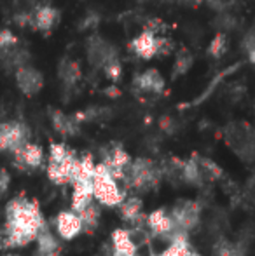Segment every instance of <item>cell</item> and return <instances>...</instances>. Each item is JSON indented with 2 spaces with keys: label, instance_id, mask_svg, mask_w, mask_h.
Masks as SVG:
<instances>
[{
  "label": "cell",
  "instance_id": "40",
  "mask_svg": "<svg viewBox=\"0 0 255 256\" xmlns=\"http://www.w3.org/2000/svg\"><path fill=\"white\" fill-rule=\"evenodd\" d=\"M35 256H62V254H60V251H58V253H37Z\"/></svg>",
  "mask_w": 255,
  "mask_h": 256
},
{
  "label": "cell",
  "instance_id": "43",
  "mask_svg": "<svg viewBox=\"0 0 255 256\" xmlns=\"http://www.w3.org/2000/svg\"><path fill=\"white\" fill-rule=\"evenodd\" d=\"M133 256H140V254H133Z\"/></svg>",
  "mask_w": 255,
  "mask_h": 256
},
{
  "label": "cell",
  "instance_id": "25",
  "mask_svg": "<svg viewBox=\"0 0 255 256\" xmlns=\"http://www.w3.org/2000/svg\"><path fill=\"white\" fill-rule=\"evenodd\" d=\"M196 158H197V164H199L201 174H203L204 182H217V180H220L222 176H224L222 168L217 164V162L211 160V158L199 157V155H196Z\"/></svg>",
  "mask_w": 255,
  "mask_h": 256
},
{
  "label": "cell",
  "instance_id": "33",
  "mask_svg": "<svg viewBox=\"0 0 255 256\" xmlns=\"http://www.w3.org/2000/svg\"><path fill=\"white\" fill-rule=\"evenodd\" d=\"M243 49L248 56L250 63L255 64V30H250L243 38Z\"/></svg>",
  "mask_w": 255,
  "mask_h": 256
},
{
  "label": "cell",
  "instance_id": "1",
  "mask_svg": "<svg viewBox=\"0 0 255 256\" xmlns=\"http://www.w3.org/2000/svg\"><path fill=\"white\" fill-rule=\"evenodd\" d=\"M46 225L44 214L35 200L18 196L6 206L4 248H23L37 239Z\"/></svg>",
  "mask_w": 255,
  "mask_h": 256
},
{
  "label": "cell",
  "instance_id": "42",
  "mask_svg": "<svg viewBox=\"0 0 255 256\" xmlns=\"http://www.w3.org/2000/svg\"><path fill=\"white\" fill-rule=\"evenodd\" d=\"M182 2H201V0H182Z\"/></svg>",
  "mask_w": 255,
  "mask_h": 256
},
{
  "label": "cell",
  "instance_id": "12",
  "mask_svg": "<svg viewBox=\"0 0 255 256\" xmlns=\"http://www.w3.org/2000/svg\"><path fill=\"white\" fill-rule=\"evenodd\" d=\"M56 232L65 240H72L82 232V222L75 211H62L55 218Z\"/></svg>",
  "mask_w": 255,
  "mask_h": 256
},
{
  "label": "cell",
  "instance_id": "36",
  "mask_svg": "<svg viewBox=\"0 0 255 256\" xmlns=\"http://www.w3.org/2000/svg\"><path fill=\"white\" fill-rule=\"evenodd\" d=\"M9 182H11L9 172H7L6 169L0 168V196H2V194H6L7 186H9Z\"/></svg>",
  "mask_w": 255,
  "mask_h": 256
},
{
  "label": "cell",
  "instance_id": "38",
  "mask_svg": "<svg viewBox=\"0 0 255 256\" xmlns=\"http://www.w3.org/2000/svg\"><path fill=\"white\" fill-rule=\"evenodd\" d=\"M105 94L110 96V98H117L119 96V89H117V86H110V88L105 89Z\"/></svg>",
  "mask_w": 255,
  "mask_h": 256
},
{
  "label": "cell",
  "instance_id": "19",
  "mask_svg": "<svg viewBox=\"0 0 255 256\" xmlns=\"http://www.w3.org/2000/svg\"><path fill=\"white\" fill-rule=\"evenodd\" d=\"M156 38L157 35H154L152 32L143 30L138 37L133 38L131 49L136 56H140L142 60H150L156 56Z\"/></svg>",
  "mask_w": 255,
  "mask_h": 256
},
{
  "label": "cell",
  "instance_id": "7",
  "mask_svg": "<svg viewBox=\"0 0 255 256\" xmlns=\"http://www.w3.org/2000/svg\"><path fill=\"white\" fill-rule=\"evenodd\" d=\"M171 220H173L175 228L180 230H194L199 225L201 220V204L196 200H178L171 209Z\"/></svg>",
  "mask_w": 255,
  "mask_h": 256
},
{
  "label": "cell",
  "instance_id": "41",
  "mask_svg": "<svg viewBox=\"0 0 255 256\" xmlns=\"http://www.w3.org/2000/svg\"><path fill=\"white\" fill-rule=\"evenodd\" d=\"M187 256H201V254L197 253L196 250H191V251H189V253H187Z\"/></svg>",
  "mask_w": 255,
  "mask_h": 256
},
{
  "label": "cell",
  "instance_id": "24",
  "mask_svg": "<svg viewBox=\"0 0 255 256\" xmlns=\"http://www.w3.org/2000/svg\"><path fill=\"white\" fill-rule=\"evenodd\" d=\"M77 214L82 222V232H88V234L95 232L100 223V206L91 202L88 208H84L81 212H77Z\"/></svg>",
  "mask_w": 255,
  "mask_h": 256
},
{
  "label": "cell",
  "instance_id": "9",
  "mask_svg": "<svg viewBox=\"0 0 255 256\" xmlns=\"http://www.w3.org/2000/svg\"><path fill=\"white\" fill-rule=\"evenodd\" d=\"M117 56V49L100 35H93L88 38V60L95 68H103V64Z\"/></svg>",
  "mask_w": 255,
  "mask_h": 256
},
{
  "label": "cell",
  "instance_id": "17",
  "mask_svg": "<svg viewBox=\"0 0 255 256\" xmlns=\"http://www.w3.org/2000/svg\"><path fill=\"white\" fill-rule=\"evenodd\" d=\"M121 218L129 225H140L145 222V214H143V204L140 197H126L123 202L119 204Z\"/></svg>",
  "mask_w": 255,
  "mask_h": 256
},
{
  "label": "cell",
  "instance_id": "10",
  "mask_svg": "<svg viewBox=\"0 0 255 256\" xmlns=\"http://www.w3.org/2000/svg\"><path fill=\"white\" fill-rule=\"evenodd\" d=\"M14 166L21 171H34L44 164V150L35 143H25L21 148L13 152Z\"/></svg>",
  "mask_w": 255,
  "mask_h": 256
},
{
  "label": "cell",
  "instance_id": "5",
  "mask_svg": "<svg viewBox=\"0 0 255 256\" xmlns=\"http://www.w3.org/2000/svg\"><path fill=\"white\" fill-rule=\"evenodd\" d=\"M224 140L227 146L245 162H255V129L245 122H232L225 128Z\"/></svg>",
  "mask_w": 255,
  "mask_h": 256
},
{
  "label": "cell",
  "instance_id": "15",
  "mask_svg": "<svg viewBox=\"0 0 255 256\" xmlns=\"http://www.w3.org/2000/svg\"><path fill=\"white\" fill-rule=\"evenodd\" d=\"M60 21V10L53 6H39L34 10V26L39 32H51Z\"/></svg>",
  "mask_w": 255,
  "mask_h": 256
},
{
  "label": "cell",
  "instance_id": "8",
  "mask_svg": "<svg viewBox=\"0 0 255 256\" xmlns=\"http://www.w3.org/2000/svg\"><path fill=\"white\" fill-rule=\"evenodd\" d=\"M102 164L109 169L110 174L117 182H121V180L126 178V171L129 164H131V157H129V154L121 145H112V146H107L105 152H103Z\"/></svg>",
  "mask_w": 255,
  "mask_h": 256
},
{
  "label": "cell",
  "instance_id": "18",
  "mask_svg": "<svg viewBox=\"0 0 255 256\" xmlns=\"http://www.w3.org/2000/svg\"><path fill=\"white\" fill-rule=\"evenodd\" d=\"M135 86L143 92L159 94L164 89V78L157 70H147L135 77Z\"/></svg>",
  "mask_w": 255,
  "mask_h": 256
},
{
  "label": "cell",
  "instance_id": "11",
  "mask_svg": "<svg viewBox=\"0 0 255 256\" xmlns=\"http://www.w3.org/2000/svg\"><path fill=\"white\" fill-rule=\"evenodd\" d=\"M14 78H16L18 89L27 96L37 94L42 89V86H44V77H42L41 72L34 66H28V64L16 68Z\"/></svg>",
  "mask_w": 255,
  "mask_h": 256
},
{
  "label": "cell",
  "instance_id": "20",
  "mask_svg": "<svg viewBox=\"0 0 255 256\" xmlns=\"http://www.w3.org/2000/svg\"><path fill=\"white\" fill-rule=\"evenodd\" d=\"M51 122L55 131L62 136H75L79 132V126H81L75 115H67L60 110H55L51 114Z\"/></svg>",
  "mask_w": 255,
  "mask_h": 256
},
{
  "label": "cell",
  "instance_id": "30",
  "mask_svg": "<svg viewBox=\"0 0 255 256\" xmlns=\"http://www.w3.org/2000/svg\"><path fill=\"white\" fill-rule=\"evenodd\" d=\"M227 51V37H225V34H218L213 37V40L210 42V48H208V54H210L211 58H222Z\"/></svg>",
  "mask_w": 255,
  "mask_h": 256
},
{
  "label": "cell",
  "instance_id": "31",
  "mask_svg": "<svg viewBox=\"0 0 255 256\" xmlns=\"http://www.w3.org/2000/svg\"><path fill=\"white\" fill-rule=\"evenodd\" d=\"M103 72H105V77L110 78V80H117L121 77V72H123V66L119 63V58H112L109 60L105 64H103Z\"/></svg>",
  "mask_w": 255,
  "mask_h": 256
},
{
  "label": "cell",
  "instance_id": "35",
  "mask_svg": "<svg viewBox=\"0 0 255 256\" xmlns=\"http://www.w3.org/2000/svg\"><path fill=\"white\" fill-rule=\"evenodd\" d=\"M161 129H163L164 132H168V134H173V132H177V122H175V118L163 117V118H161Z\"/></svg>",
  "mask_w": 255,
  "mask_h": 256
},
{
  "label": "cell",
  "instance_id": "29",
  "mask_svg": "<svg viewBox=\"0 0 255 256\" xmlns=\"http://www.w3.org/2000/svg\"><path fill=\"white\" fill-rule=\"evenodd\" d=\"M213 24L222 32V34H224V32H232L238 28V18H236L234 14L224 10V12H218V16H217V20L213 21Z\"/></svg>",
  "mask_w": 255,
  "mask_h": 256
},
{
  "label": "cell",
  "instance_id": "26",
  "mask_svg": "<svg viewBox=\"0 0 255 256\" xmlns=\"http://www.w3.org/2000/svg\"><path fill=\"white\" fill-rule=\"evenodd\" d=\"M35 240H37V246H39L37 253H58L60 251V242L56 240V237L49 232L48 226H44V228L39 232Z\"/></svg>",
  "mask_w": 255,
  "mask_h": 256
},
{
  "label": "cell",
  "instance_id": "32",
  "mask_svg": "<svg viewBox=\"0 0 255 256\" xmlns=\"http://www.w3.org/2000/svg\"><path fill=\"white\" fill-rule=\"evenodd\" d=\"M18 44L16 35L13 34L7 28H0V51H6V49H11Z\"/></svg>",
  "mask_w": 255,
  "mask_h": 256
},
{
  "label": "cell",
  "instance_id": "37",
  "mask_svg": "<svg viewBox=\"0 0 255 256\" xmlns=\"http://www.w3.org/2000/svg\"><path fill=\"white\" fill-rule=\"evenodd\" d=\"M246 196L255 202V174L248 180V183H246Z\"/></svg>",
  "mask_w": 255,
  "mask_h": 256
},
{
  "label": "cell",
  "instance_id": "4",
  "mask_svg": "<svg viewBox=\"0 0 255 256\" xmlns=\"http://www.w3.org/2000/svg\"><path fill=\"white\" fill-rule=\"evenodd\" d=\"M93 196L98 200V204L107 208H117L126 199V190L121 188L117 180L110 174V171L103 164L95 168L93 176Z\"/></svg>",
  "mask_w": 255,
  "mask_h": 256
},
{
  "label": "cell",
  "instance_id": "3",
  "mask_svg": "<svg viewBox=\"0 0 255 256\" xmlns=\"http://www.w3.org/2000/svg\"><path fill=\"white\" fill-rule=\"evenodd\" d=\"M163 180V169L159 164H156L150 158H136L131 160L128 171H126V185L129 188L136 190V192H150V190L157 188Z\"/></svg>",
  "mask_w": 255,
  "mask_h": 256
},
{
  "label": "cell",
  "instance_id": "6",
  "mask_svg": "<svg viewBox=\"0 0 255 256\" xmlns=\"http://www.w3.org/2000/svg\"><path fill=\"white\" fill-rule=\"evenodd\" d=\"M30 142V129L20 120H9L0 124V152H16Z\"/></svg>",
  "mask_w": 255,
  "mask_h": 256
},
{
  "label": "cell",
  "instance_id": "27",
  "mask_svg": "<svg viewBox=\"0 0 255 256\" xmlns=\"http://www.w3.org/2000/svg\"><path fill=\"white\" fill-rule=\"evenodd\" d=\"M215 256H245V248L239 242H231L227 239H218L213 246Z\"/></svg>",
  "mask_w": 255,
  "mask_h": 256
},
{
  "label": "cell",
  "instance_id": "34",
  "mask_svg": "<svg viewBox=\"0 0 255 256\" xmlns=\"http://www.w3.org/2000/svg\"><path fill=\"white\" fill-rule=\"evenodd\" d=\"M100 24V16L96 12H88L81 21V30H96Z\"/></svg>",
  "mask_w": 255,
  "mask_h": 256
},
{
  "label": "cell",
  "instance_id": "39",
  "mask_svg": "<svg viewBox=\"0 0 255 256\" xmlns=\"http://www.w3.org/2000/svg\"><path fill=\"white\" fill-rule=\"evenodd\" d=\"M18 4H21V6H35V2L37 0H16Z\"/></svg>",
  "mask_w": 255,
  "mask_h": 256
},
{
  "label": "cell",
  "instance_id": "16",
  "mask_svg": "<svg viewBox=\"0 0 255 256\" xmlns=\"http://www.w3.org/2000/svg\"><path fill=\"white\" fill-rule=\"evenodd\" d=\"M168 239H170V246L161 254H156V256H187L189 251L192 250L191 242H189V236L185 230L173 228L170 232V236H168Z\"/></svg>",
  "mask_w": 255,
  "mask_h": 256
},
{
  "label": "cell",
  "instance_id": "22",
  "mask_svg": "<svg viewBox=\"0 0 255 256\" xmlns=\"http://www.w3.org/2000/svg\"><path fill=\"white\" fill-rule=\"evenodd\" d=\"M182 180H184V183L192 186H203L206 183L201 174L196 155H192L189 160H182Z\"/></svg>",
  "mask_w": 255,
  "mask_h": 256
},
{
  "label": "cell",
  "instance_id": "13",
  "mask_svg": "<svg viewBox=\"0 0 255 256\" xmlns=\"http://www.w3.org/2000/svg\"><path fill=\"white\" fill-rule=\"evenodd\" d=\"M145 222H147L149 230L154 234V236L168 237L171 230L175 228L171 214L166 211V209H156V211H152L149 216H145Z\"/></svg>",
  "mask_w": 255,
  "mask_h": 256
},
{
  "label": "cell",
  "instance_id": "23",
  "mask_svg": "<svg viewBox=\"0 0 255 256\" xmlns=\"http://www.w3.org/2000/svg\"><path fill=\"white\" fill-rule=\"evenodd\" d=\"M58 70H60V78H62L67 88H74L81 80V66H79L77 61L65 58L62 63H60Z\"/></svg>",
  "mask_w": 255,
  "mask_h": 256
},
{
  "label": "cell",
  "instance_id": "2",
  "mask_svg": "<svg viewBox=\"0 0 255 256\" xmlns=\"http://www.w3.org/2000/svg\"><path fill=\"white\" fill-rule=\"evenodd\" d=\"M77 154L70 146L63 143H53L49 148V164L48 176L55 185H68L74 178L75 168H77Z\"/></svg>",
  "mask_w": 255,
  "mask_h": 256
},
{
  "label": "cell",
  "instance_id": "28",
  "mask_svg": "<svg viewBox=\"0 0 255 256\" xmlns=\"http://www.w3.org/2000/svg\"><path fill=\"white\" fill-rule=\"evenodd\" d=\"M194 63V58L192 54L187 51V49H182L180 52L177 54L175 58V64H173V78H178L182 75H185L189 70H191Z\"/></svg>",
  "mask_w": 255,
  "mask_h": 256
},
{
  "label": "cell",
  "instance_id": "21",
  "mask_svg": "<svg viewBox=\"0 0 255 256\" xmlns=\"http://www.w3.org/2000/svg\"><path fill=\"white\" fill-rule=\"evenodd\" d=\"M74 185V194H72V211L81 212L84 208H88L93 202L95 196H93V183L77 182L72 183Z\"/></svg>",
  "mask_w": 255,
  "mask_h": 256
},
{
  "label": "cell",
  "instance_id": "14",
  "mask_svg": "<svg viewBox=\"0 0 255 256\" xmlns=\"http://www.w3.org/2000/svg\"><path fill=\"white\" fill-rule=\"evenodd\" d=\"M136 254V244L129 230L117 228L112 232V246L110 256H133Z\"/></svg>",
  "mask_w": 255,
  "mask_h": 256
}]
</instances>
